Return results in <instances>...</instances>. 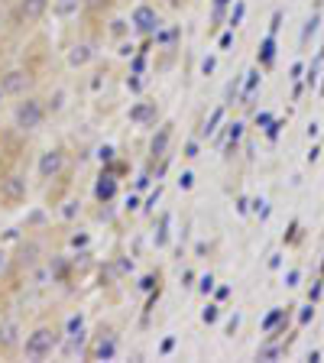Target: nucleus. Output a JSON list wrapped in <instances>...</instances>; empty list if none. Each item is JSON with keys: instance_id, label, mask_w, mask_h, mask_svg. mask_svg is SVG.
<instances>
[{"instance_id": "f257e3e1", "label": "nucleus", "mask_w": 324, "mask_h": 363, "mask_svg": "<svg viewBox=\"0 0 324 363\" xmlns=\"http://www.w3.org/2000/svg\"><path fill=\"white\" fill-rule=\"evenodd\" d=\"M55 347H59V331H55V328H46V325L30 331L23 340V354L30 357V360H42V357H49Z\"/></svg>"}, {"instance_id": "f03ea898", "label": "nucleus", "mask_w": 324, "mask_h": 363, "mask_svg": "<svg viewBox=\"0 0 324 363\" xmlns=\"http://www.w3.org/2000/svg\"><path fill=\"white\" fill-rule=\"evenodd\" d=\"M13 120H16V127H20V130H39V127H42V120H46V108H42L36 98H26V100H20V108H16Z\"/></svg>"}, {"instance_id": "7ed1b4c3", "label": "nucleus", "mask_w": 324, "mask_h": 363, "mask_svg": "<svg viewBox=\"0 0 324 363\" xmlns=\"http://www.w3.org/2000/svg\"><path fill=\"white\" fill-rule=\"evenodd\" d=\"M26 198V178L23 175H7L0 178V201L4 204H20V201Z\"/></svg>"}, {"instance_id": "20e7f679", "label": "nucleus", "mask_w": 324, "mask_h": 363, "mask_svg": "<svg viewBox=\"0 0 324 363\" xmlns=\"http://www.w3.org/2000/svg\"><path fill=\"white\" fill-rule=\"evenodd\" d=\"M49 10V0H20L13 10V20L16 23H36V20H42Z\"/></svg>"}, {"instance_id": "39448f33", "label": "nucleus", "mask_w": 324, "mask_h": 363, "mask_svg": "<svg viewBox=\"0 0 324 363\" xmlns=\"http://www.w3.org/2000/svg\"><path fill=\"white\" fill-rule=\"evenodd\" d=\"M30 85H33V75L23 71V69H13V71H7V75L0 78V88H4L7 94H26Z\"/></svg>"}, {"instance_id": "423d86ee", "label": "nucleus", "mask_w": 324, "mask_h": 363, "mask_svg": "<svg viewBox=\"0 0 324 363\" xmlns=\"http://www.w3.org/2000/svg\"><path fill=\"white\" fill-rule=\"evenodd\" d=\"M65 166V153L62 149H46L39 156V178H55Z\"/></svg>"}, {"instance_id": "0eeeda50", "label": "nucleus", "mask_w": 324, "mask_h": 363, "mask_svg": "<svg viewBox=\"0 0 324 363\" xmlns=\"http://www.w3.org/2000/svg\"><path fill=\"white\" fill-rule=\"evenodd\" d=\"M16 347H20V325L16 321H4L0 325V354H10Z\"/></svg>"}, {"instance_id": "6e6552de", "label": "nucleus", "mask_w": 324, "mask_h": 363, "mask_svg": "<svg viewBox=\"0 0 324 363\" xmlns=\"http://www.w3.org/2000/svg\"><path fill=\"white\" fill-rule=\"evenodd\" d=\"M133 26H137L139 33H156L159 30V16H156L153 7H137V13H133Z\"/></svg>"}, {"instance_id": "1a4fd4ad", "label": "nucleus", "mask_w": 324, "mask_h": 363, "mask_svg": "<svg viewBox=\"0 0 324 363\" xmlns=\"http://www.w3.org/2000/svg\"><path fill=\"white\" fill-rule=\"evenodd\" d=\"M114 195H117V178L104 172V175L98 178V185H94V198H98V201H104V204H108V201L114 198Z\"/></svg>"}, {"instance_id": "9d476101", "label": "nucleus", "mask_w": 324, "mask_h": 363, "mask_svg": "<svg viewBox=\"0 0 324 363\" xmlns=\"http://www.w3.org/2000/svg\"><path fill=\"white\" fill-rule=\"evenodd\" d=\"M114 354H117V340L110 338V334L108 338H100L98 344H94V350H91L94 360H114Z\"/></svg>"}, {"instance_id": "9b49d317", "label": "nucleus", "mask_w": 324, "mask_h": 363, "mask_svg": "<svg viewBox=\"0 0 324 363\" xmlns=\"http://www.w3.org/2000/svg\"><path fill=\"white\" fill-rule=\"evenodd\" d=\"M130 120L133 124H149V120H156V104H137V108H130Z\"/></svg>"}, {"instance_id": "f8f14e48", "label": "nucleus", "mask_w": 324, "mask_h": 363, "mask_svg": "<svg viewBox=\"0 0 324 363\" xmlns=\"http://www.w3.org/2000/svg\"><path fill=\"white\" fill-rule=\"evenodd\" d=\"M91 62V46H75L69 52V65L71 69H81V65Z\"/></svg>"}, {"instance_id": "ddd939ff", "label": "nucleus", "mask_w": 324, "mask_h": 363, "mask_svg": "<svg viewBox=\"0 0 324 363\" xmlns=\"http://www.w3.org/2000/svg\"><path fill=\"white\" fill-rule=\"evenodd\" d=\"M169 137H172V130L169 127H162L159 133L153 137V143H149V149H153V156H166V146H169Z\"/></svg>"}, {"instance_id": "4468645a", "label": "nucleus", "mask_w": 324, "mask_h": 363, "mask_svg": "<svg viewBox=\"0 0 324 363\" xmlns=\"http://www.w3.org/2000/svg\"><path fill=\"white\" fill-rule=\"evenodd\" d=\"M85 0H55L52 4V13L55 16H71V13H78V7H81Z\"/></svg>"}, {"instance_id": "2eb2a0df", "label": "nucleus", "mask_w": 324, "mask_h": 363, "mask_svg": "<svg viewBox=\"0 0 324 363\" xmlns=\"http://www.w3.org/2000/svg\"><path fill=\"white\" fill-rule=\"evenodd\" d=\"M175 36H178V30L175 26H172V30H156V42H159V46H172V42H175Z\"/></svg>"}, {"instance_id": "dca6fc26", "label": "nucleus", "mask_w": 324, "mask_h": 363, "mask_svg": "<svg viewBox=\"0 0 324 363\" xmlns=\"http://www.w3.org/2000/svg\"><path fill=\"white\" fill-rule=\"evenodd\" d=\"M36 253H39V247H36V243H30V247H23V263H26V266H33V263H36Z\"/></svg>"}, {"instance_id": "f3484780", "label": "nucleus", "mask_w": 324, "mask_h": 363, "mask_svg": "<svg viewBox=\"0 0 324 363\" xmlns=\"http://www.w3.org/2000/svg\"><path fill=\"white\" fill-rule=\"evenodd\" d=\"M71 247H88V234H78V237H71Z\"/></svg>"}, {"instance_id": "a211bd4d", "label": "nucleus", "mask_w": 324, "mask_h": 363, "mask_svg": "<svg viewBox=\"0 0 324 363\" xmlns=\"http://www.w3.org/2000/svg\"><path fill=\"white\" fill-rule=\"evenodd\" d=\"M124 30H127V26H124V20H114V26H110V33H114V36H124Z\"/></svg>"}, {"instance_id": "6ab92c4d", "label": "nucleus", "mask_w": 324, "mask_h": 363, "mask_svg": "<svg viewBox=\"0 0 324 363\" xmlns=\"http://www.w3.org/2000/svg\"><path fill=\"white\" fill-rule=\"evenodd\" d=\"M156 286V276H146V279H143V282H139V289H143V292H149V289H153Z\"/></svg>"}, {"instance_id": "aec40b11", "label": "nucleus", "mask_w": 324, "mask_h": 363, "mask_svg": "<svg viewBox=\"0 0 324 363\" xmlns=\"http://www.w3.org/2000/svg\"><path fill=\"white\" fill-rule=\"evenodd\" d=\"M217 120H221V110H214V114H211V124L204 127V133H211V130H214V124H217Z\"/></svg>"}, {"instance_id": "412c9836", "label": "nucleus", "mask_w": 324, "mask_h": 363, "mask_svg": "<svg viewBox=\"0 0 324 363\" xmlns=\"http://www.w3.org/2000/svg\"><path fill=\"white\" fill-rule=\"evenodd\" d=\"M211 286H214V279H211V276L201 279V292H211Z\"/></svg>"}, {"instance_id": "4be33fe9", "label": "nucleus", "mask_w": 324, "mask_h": 363, "mask_svg": "<svg viewBox=\"0 0 324 363\" xmlns=\"http://www.w3.org/2000/svg\"><path fill=\"white\" fill-rule=\"evenodd\" d=\"M172 347H175V338H166V340H162V354H169Z\"/></svg>"}, {"instance_id": "5701e85b", "label": "nucleus", "mask_w": 324, "mask_h": 363, "mask_svg": "<svg viewBox=\"0 0 324 363\" xmlns=\"http://www.w3.org/2000/svg\"><path fill=\"white\" fill-rule=\"evenodd\" d=\"M159 195H162V192H159V188H156V192L146 198V208H156V201H159Z\"/></svg>"}, {"instance_id": "b1692460", "label": "nucleus", "mask_w": 324, "mask_h": 363, "mask_svg": "<svg viewBox=\"0 0 324 363\" xmlns=\"http://www.w3.org/2000/svg\"><path fill=\"white\" fill-rule=\"evenodd\" d=\"M214 318H217V309L214 305H208V309H204V321H214Z\"/></svg>"}, {"instance_id": "393cba45", "label": "nucleus", "mask_w": 324, "mask_h": 363, "mask_svg": "<svg viewBox=\"0 0 324 363\" xmlns=\"http://www.w3.org/2000/svg\"><path fill=\"white\" fill-rule=\"evenodd\" d=\"M100 159H104V163H110V159H114V149L104 146V149H100Z\"/></svg>"}, {"instance_id": "a878e982", "label": "nucleus", "mask_w": 324, "mask_h": 363, "mask_svg": "<svg viewBox=\"0 0 324 363\" xmlns=\"http://www.w3.org/2000/svg\"><path fill=\"white\" fill-rule=\"evenodd\" d=\"M178 182H182V188H192V172H185V175L178 178Z\"/></svg>"}, {"instance_id": "bb28decb", "label": "nucleus", "mask_w": 324, "mask_h": 363, "mask_svg": "<svg viewBox=\"0 0 324 363\" xmlns=\"http://www.w3.org/2000/svg\"><path fill=\"white\" fill-rule=\"evenodd\" d=\"M4 266H7V253H4V250H0V270H4Z\"/></svg>"}, {"instance_id": "cd10ccee", "label": "nucleus", "mask_w": 324, "mask_h": 363, "mask_svg": "<svg viewBox=\"0 0 324 363\" xmlns=\"http://www.w3.org/2000/svg\"><path fill=\"white\" fill-rule=\"evenodd\" d=\"M4 98H7V91H4V88H0V100H4Z\"/></svg>"}]
</instances>
